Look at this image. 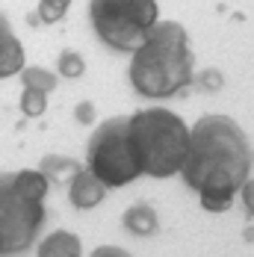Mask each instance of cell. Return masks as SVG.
Instances as JSON below:
<instances>
[{"label": "cell", "mask_w": 254, "mask_h": 257, "mask_svg": "<svg viewBox=\"0 0 254 257\" xmlns=\"http://www.w3.org/2000/svg\"><path fill=\"white\" fill-rule=\"evenodd\" d=\"M89 18L103 45L112 51L136 53L157 27L154 0H95L89 3Z\"/></svg>", "instance_id": "obj_4"}, {"label": "cell", "mask_w": 254, "mask_h": 257, "mask_svg": "<svg viewBox=\"0 0 254 257\" xmlns=\"http://www.w3.org/2000/svg\"><path fill=\"white\" fill-rule=\"evenodd\" d=\"M68 198H71V204H74L77 210H92V207H98L103 198H106V186L83 166L74 175L71 186H68Z\"/></svg>", "instance_id": "obj_7"}, {"label": "cell", "mask_w": 254, "mask_h": 257, "mask_svg": "<svg viewBox=\"0 0 254 257\" xmlns=\"http://www.w3.org/2000/svg\"><path fill=\"white\" fill-rule=\"evenodd\" d=\"M45 109H48V95L45 92H39V89H24L21 92V112L27 118H39Z\"/></svg>", "instance_id": "obj_15"}, {"label": "cell", "mask_w": 254, "mask_h": 257, "mask_svg": "<svg viewBox=\"0 0 254 257\" xmlns=\"http://www.w3.org/2000/svg\"><path fill=\"white\" fill-rule=\"evenodd\" d=\"M56 71H59V77H65V80H77V77H83L86 62H83V56L77 51H62L59 59H56Z\"/></svg>", "instance_id": "obj_14"}, {"label": "cell", "mask_w": 254, "mask_h": 257, "mask_svg": "<svg viewBox=\"0 0 254 257\" xmlns=\"http://www.w3.org/2000/svg\"><path fill=\"white\" fill-rule=\"evenodd\" d=\"M124 228L130 233H136V236H154L157 228H160L154 207H148V204L127 207V210H124Z\"/></svg>", "instance_id": "obj_12"}, {"label": "cell", "mask_w": 254, "mask_h": 257, "mask_svg": "<svg viewBox=\"0 0 254 257\" xmlns=\"http://www.w3.org/2000/svg\"><path fill=\"white\" fill-rule=\"evenodd\" d=\"M36 257H83V242L71 231H53L39 242Z\"/></svg>", "instance_id": "obj_9"}, {"label": "cell", "mask_w": 254, "mask_h": 257, "mask_svg": "<svg viewBox=\"0 0 254 257\" xmlns=\"http://www.w3.org/2000/svg\"><path fill=\"white\" fill-rule=\"evenodd\" d=\"M254 166V151L245 130L228 115H204L189 127V154L180 169L189 189L210 213H225L233 195L245 186Z\"/></svg>", "instance_id": "obj_1"}, {"label": "cell", "mask_w": 254, "mask_h": 257, "mask_svg": "<svg viewBox=\"0 0 254 257\" xmlns=\"http://www.w3.org/2000/svg\"><path fill=\"white\" fill-rule=\"evenodd\" d=\"M92 257H133V254H127L124 248H118V245H101V248L92 251Z\"/></svg>", "instance_id": "obj_20"}, {"label": "cell", "mask_w": 254, "mask_h": 257, "mask_svg": "<svg viewBox=\"0 0 254 257\" xmlns=\"http://www.w3.org/2000/svg\"><path fill=\"white\" fill-rule=\"evenodd\" d=\"M68 6H71L68 0H42L39 9H36V12H39V21H42V24H56L59 18H65Z\"/></svg>", "instance_id": "obj_16"}, {"label": "cell", "mask_w": 254, "mask_h": 257, "mask_svg": "<svg viewBox=\"0 0 254 257\" xmlns=\"http://www.w3.org/2000/svg\"><path fill=\"white\" fill-rule=\"evenodd\" d=\"M74 118L80 124H95V103L92 101H80L74 109Z\"/></svg>", "instance_id": "obj_18"}, {"label": "cell", "mask_w": 254, "mask_h": 257, "mask_svg": "<svg viewBox=\"0 0 254 257\" xmlns=\"http://www.w3.org/2000/svg\"><path fill=\"white\" fill-rule=\"evenodd\" d=\"M12 183H15V189L24 195L27 201H39V204H45V195H48V189H51V183L48 178L36 169H21L18 175H12Z\"/></svg>", "instance_id": "obj_11"}, {"label": "cell", "mask_w": 254, "mask_h": 257, "mask_svg": "<svg viewBox=\"0 0 254 257\" xmlns=\"http://www.w3.org/2000/svg\"><path fill=\"white\" fill-rule=\"evenodd\" d=\"M45 225V204L27 201L9 175H0V257L21 254Z\"/></svg>", "instance_id": "obj_6"}, {"label": "cell", "mask_w": 254, "mask_h": 257, "mask_svg": "<svg viewBox=\"0 0 254 257\" xmlns=\"http://www.w3.org/2000/svg\"><path fill=\"white\" fill-rule=\"evenodd\" d=\"M239 198H242V204L248 210V216H254V178L245 180V186L239 189Z\"/></svg>", "instance_id": "obj_19"}, {"label": "cell", "mask_w": 254, "mask_h": 257, "mask_svg": "<svg viewBox=\"0 0 254 257\" xmlns=\"http://www.w3.org/2000/svg\"><path fill=\"white\" fill-rule=\"evenodd\" d=\"M86 169L101 180L106 189L127 186L142 175L139 157H136L133 142L127 136V118H109L92 133Z\"/></svg>", "instance_id": "obj_5"}, {"label": "cell", "mask_w": 254, "mask_h": 257, "mask_svg": "<svg viewBox=\"0 0 254 257\" xmlns=\"http://www.w3.org/2000/svg\"><path fill=\"white\" fill-rule=\"evenodd\" d=\"M24 71V48L15 39L9 18L0 12V80Z\"/></svg>", "instance_id": "obj_8"}, {"label": "cell", "mask_w": 254, "mask_h": 257, "mask_svg": "<svg viewBox=\"0 0 254 257\" xmlns=\"http://www.w3.org/2000/svg\"><path fill=\"white\" fill-rule=\"evenodd\" d=\"M80 169H83V166H80L77 160L62 157V154H48L42 160V166H39V172L48 178L51 186H71V180H74V175Z\"/></svg>", "instance_id": "obj_10"}, {"label": "cell", "mask_w": 254, "mask_h": 257, "mask_svg": "<svg viewBox=\"0 0 254 257\" xmlns=\"http://www.w3.org/2000/svg\"><path fill=\"white\" fill-rule=\"evenodd\" d=\"M56 74L48 71V68H39V65H33V68H24L21 71V83H24V89H39V92H53L56 89Z\"/></svg>", "instance_id": "obj_13"}, {"label": "cell", "mask_w": 254, "mask_h": 257, "mask_svg": "<svg viewBox=\"0 0 254 257\" xmlns=\"http://www.w3.org/2000/svg\"><path fill=\"white\" fill-rule=\"evenodd\" d=\"M198 86L207 89V92H219L222 86H225V77H222V71H216V68H207L198 74Z\"/></svg>", "instance_id": "obj_17"}, {"label": "cell", "mask_w": 254, "mask_h": 257, "mask_svg": "<svg viewBox=\"0 0 254 257\" xmlns=\"http://www.w3.org/2000/svg\"><path fill=\"white\" fill-rule=\"evenodd\" d=\"M130 86L142 98H172L195 80V59L189 53L186 30L178 21H157L148 42L130 56Z\"/></svg>", "instance_id": "obj_2"}, {"label": "cell", "mask_w": 254, "mask_h": 257, "mask_svg": "<svg viewBox=\"0 0 254 257\" xmlns=\"http://www.w3.org/2000/svg\"><path fill=\"white\" fill-rule=\"evenodd\" d=\"M127 136L139 157L142 175L172 178L178 175L189 154V124L172 109L151 106L127 118Z\"/></svg>", "instance_id": "obj_3"}]
</instances>
